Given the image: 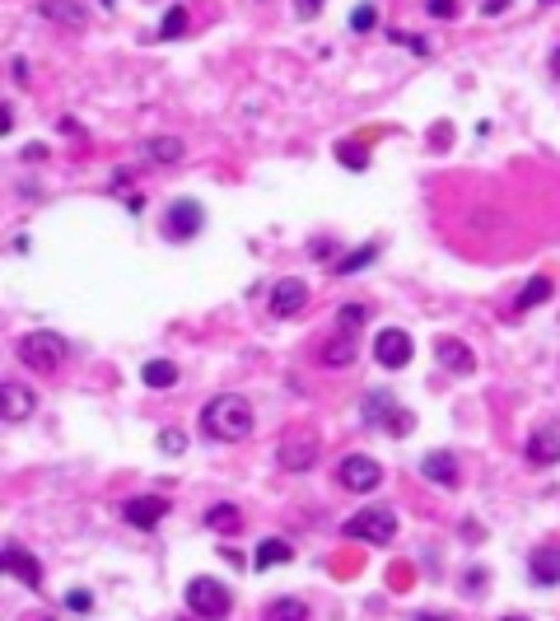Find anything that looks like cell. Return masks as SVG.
<instances>
[{
    "mask_svg": "<svg viewBox=\"0 0 560 621\" xmlns=\"http://www.w3.org/2000/svg\"><path fill=\"white\" fill-rule=\"evenodd\" d=\"M202 435L206 440H220V444H238L253 435V407L248 398L238 393H220L202 407Z\"/></svg>",
    "mask_w": 560,
    "mask_h": 621,
    "instance_id": "1",
    "label": "cell"
},
{
    "mask_svg": "<svg viewBox=\"0 0 560 621\" xmlns=\"http://www.w3.org/2000/svg\"><path fill=\"white\" fill-rule=\"evenodd\" d=\"M187 612L202 616V621H224L233 612V598H229V589L220 585V579L196 574L192 585H187Z\"/></svg>",
    "mask_w": 560,
    "mask_h": 621,
    "instance_id": "2",
    "label": "cell"
},
{
    "mask_svg": "<svg viewBox=\"0 0 560 621\" xmlns=\"http://www.w3.org/2000/svg\"><path fill=\"white\" fill-rule=\"evenodd\" d=\"M66 351H70V346L57 332H28V336H19V365H28L37 374H52L66 360Z\"/></svg>",
    "mask_w": 560,
    "mask_h": 621,
    "instance_id": "3",
    "label": "cell"
},
{
    "mask_svg": "<svg viewBox=\"0 0 560 621\" xmlns=\"http://www.w3.org/2000/svg\"><path fill=\"white\" fill-rule=\"evenodd\" d=\"M346 537H359V542H374V547H383V542L397 537V514L383 510V504H369V510H359L341 523Z\"/></svg>",
    "mask_w": 560,
    "mask_h": 621,
    "instance_id": "4",
    "label": "cell"
},
{
    "mask_svg": "<svg viewBox=\"0 0 560 621\" xmlns=\"http://www.w3.org/2000/svg\"><path fill=\"white\" fill-rule=\"evenodd\" d=\"M202 224H206L202 202L178 197V202H169V211H164V239H169V243H192L196 234H202Z\"/></svg>",
    "mask_w": 560,
    "mask_h": 621,
    "instance_id": "5",
    "label": "cell"
},
{
    "mask_svg": "<svg viewBox=\"0 0 560 621\" xmlns=\"http://www.w3.org/2000/svg\"><path fill=\"white\" fill-rule=\"evenodd\" d=\"M337 486L369 495V491H379V486H383V468H379L374 458H365V453H350V458H341V462H337Z\"/></svg>",
    "mask_w": 560,
    "mask_h": 621,
    "instance_id": "6",
    "label": "cell"
},
{
    "mask_svg": "<svg viewBox=\"0 0 560 621\" xmlns=\"http://www.w3.org/2000/svg\"><path fill=\"white\" fill-rule=\"evenodd\" d=\"M411 356H416V346H411V336H407L402 327H383V332L374 336V360H379L383 369H407Z\"/></svg>",
    "mask_w": 560,
    "mask_h": 621,
    "instance_id": "7",
    "label": "cell"
},
{
    "mask_svg": "<svg viewBox=\"0 0 560 621\" xmlns=\"http://www.w3.org/2000/svg\"><path fill=\"white\" fill-rule=\"evenodd\" d=\"M304 308H308V285L299 276H285V281L271 285V314L275 318H295Z\"/></svg>",
    "mask_w": 560,
    "mask_h": 621,
    "instance_id": "8",
    "label": "cell"
},
{
    "mask_svg": "<svg viewBox=\"0 0 560 621\" xmlns=\"http://www.w3.org/2000/svg\"><path fill=\"white\" fill-rule=\"evenodd\" d=\"M528 462H537V468H555L560 462V420H542L528 435Z\"/></svg>",
    "mask_w": 560,
    "mask_h": 621,
    "instance_id": "9",
    "label": "cell"
},
{
    "mask_svg": "<svg viewBox=\"0 0 560 621\" xmlns=\"http://www.w3.org/2000/svg\"><path fill=\"white\" fill-rule=\"evenodd\" d=\"M164 514H169V500L164 495H140V500L127 504V523L140 528V533L159 528V523H164Z\"/></svg>",
    "mask_w": 560,
    "mask_h": 621,
    "instance_id": "10",
    "label": "cell"
},
{
    "mask_svg": "<svg viewBox=\"0 0 560 621\" xmlns=\"http://www.w3.org/2000/svg\"><path fill=\"white\" fill-rule=\"evenodd\" d=\"M434 360L444 365L449 374H472V369H476V356L467 351L458 336H439V341H434Z\"/></svg>",
    "mask_w": 560,
    "mask_h": 621,
    "instance_id": "11",
    "label": "cell"
},
{
    "mask_svg": "<svg viewBox=\"0 0 560 621\" xmlns=\"http://www.w3.org/2000/svg\"><path fill=\"white\" fill-rule=\"evenodd\" d=\"M420 477H430L434 486H458V458L449 449H434L420 458Z\"/></svg>",
    "mask_w": 560,
    "mask_h": 621,
    "instance_id": "12",
    "label": "cell"
},
{
    "mask_svg": "<svg viewBox=\"0 0 560 621\" xmlns=\"http://www.w3.org/2000/svg\"><path fill=\"white\" fill-rule=\"evenodd\" d=\"M0 402H5V420H10V425L33 416V393H28L24 383H15V378L0 383Z\"/></svg>",
    "mask_w": 560,
    "mask_h": 621,
    "instance_id": "13",
    "label": "cell"
},
{
    "mask_svg": "<svg viewBox=\"0 0 560 621\" xmlns=\"http://www.w3.org/2000/svg\"><path fill=\"white\" fill-rule=\"evenodd\" d=\"M5 574H15L24 589H37V585H43V565H37L28 552H19V547H5Z\"/></svg>",
    "mask_w": 560,
    "mask_h": 621,
    "instance_id": "14",
    "label": "cell"
},
{
    "mask_svg": "<svg viewBox=\"0 0 560 621\" xmlns=\"http://www.w3.org/2000/svg\"><path fill=\"white\" fill-rule=\"evenodd\" d=\"M528 574H533V585H560V547H542V552H533Z\"/></svg>",
    "mask_w": 560,
    "mask_h": 621,
    "instance_id": "15",
    "label": "cell"
},
{
    "mask_svg": "<svg viewBox=\"0 0 560 621\" xmlns=\"http://www.w3.org/2000/svg\"><path fill=\"white\" fill-rule=\"evenodd\" d=\"M317 462V444L313 440H290V444H280V468H290V472H304Z\"/></svg>",
    "mask_w": 560,
    "mask_h": 621,
    "instance_id": "16",
    "label": "cell"
},
{
    "mask_svg": "<svg viewBox=\"0 0 560 621\" xmlns=\"http://www.w3.org/2000/svg\"><path fill=\"white\" fill-rule=\"evenodd\" d=\"M43 19L66 24V28H85V24H89V10H85V5H66V0H43Z\"/></svg>",
    "mask_w": 560,
    "mask_h": 621,
    "instance_id": "17",
    "label": "cell"
},
{
    "mask_svg": "<svg viewBox=\"0 0 560 621\" xmlns=\"http://www.w3.org/2000/svg\"><path fill=\"white\" fill-rule=\"evenodd\" d=\"M542 299H551V276H533L524 290H518V299H513V314H528V308H537Z\"/></svg>",
    "mask_w": 560,
    "mask_h": 621,
    "instance_id": "18",
    "label": "cell"
},
{
    "mask_svg": "<svg viewBox=\"0 0 560 621\" xmlns=\"http://www.w3.org/2000/svg\"><path fill=\"white\" fill-rule=\"evenodd\" d=\"M290 561V542H280V537H266L262 547L253 552V565L257 570H271V565H285Z\"/></svg>",
    "mask_w": 560,
    "mask_h": 621,
    "instance_id": "19",
    "label": "cell"
},
{
    "mask_svg": "<svg viewBox=\"0 0 560 621\" xmlns=\"http://www.w3.org/2000/svg\"><path fill=\"white\" fill-rule=\"evenodd\" d=\"M355 351H359V346H355V336H332L327 346H323V365H332V369H341V365H350L355 360Z\"/></svg>",
    "mask_w": 560,
    "mask_h": 621,
    "instance_id": "20",
    "label": "cell"
},
{
    "mask_svg": "<svg viewBox=\"0 0 560 621\" xmlns=\"http://www.w3.org/2000/svg\"><path fill=\"white\" fill-rule=\"evenodd\" d=\"M262 621H308V607L299 598H275V603H266Z\"/></svg>",
    "mask_w": 560,
    "mask_h": 621,
    "instance_id": "21",
    "label": "cell"
},
{
    "mask_svg": "<svg viewBox=\"0 0 560 621\" xmlns=\"http://www.w3.org/2000/svg\"><path fill=\"white\" fill-rule=\"evenodd\" d=\"M145 154L154 164H178L182 160V140H173V136H154V140H145Z\"/></svg>",
    "mask_w": 560,
    "mask_h": 621,
    "instance_id": "22",
    "label": "cell"
},
{
    "mask_svg": "<svg viewBox=\"0 0 560 621\" xmlns=\"http://www.w3.org/2000/svg\"><path fill=\"white\" fill-rule=\"evenodd\" d=\"M206 528H215V533H238V528H244V514H238L233 504H211V510H206Z\"/></svg>",
    "mask_w": 560,
    "mask_h": 621,
    "instance_id": "23",
    "label": "cell"
},
{
    "mask_svg": "<svg viewBox=\"0 0 560 621\" xmlns=\"http://www.w3.org/2000/svg\"><path fill=\"white\" fill-rule=\"evenodd\" d=\"M140 378H145V388H173L178 383V365L173 360H150L140 369Z\"/></svg>",
    "mask_w": 560,
    "mask_h": 621,
    "instance_id": "24",
    "label": "cell"
},
{
    "mask_svg": "<svg viewBox=\"0 0 560 621\" xmlns=\"http://www.w3.org/2000/svg\"><path fill=\"white\" fill-rule=\"evenodd\" d=\"M379 257V243H365V248H355V253H346L332 271H337V276H355V271H365L369 262Z\"/></svg>",
    "mask_w": 560,
    "mask_h": 621,
    "instance_id": "25",
    "label": "cell"
},
{
    "mask_svg": "<svg viewBox=\"0 0 560 621\" xmlns=\"http://www.w3.org/2000/svg\"><path fill=\"white\" fill-rule=\"evenodd\" d=\"M379 425H383L388 435H411V430H416V416H411L407 407H397V402H392V407L379 416Z\"/></svg>",
    "mask_w": 560,
    "mask_h": 621,
    "instance_id": "26",
    "label": "cell"
},
{
    "mask_svg": "<svg viewBox=\"0 0 560 621\" xmlns=\"http://www.w3.org/2000/svg\"><path fill=\"white\" fill-rule=\"evenodd\" d=\"M365 318H369V308H365V304H341V314H337L341 336H355L359 327H365Z\"/></svg>",
    "mask_w": 560,
    "mask_h": 621,
    "instance_id": "27",
    "label": "cell"
},
{
    "mask_svg": "<svg viewBox=\"0 0 560 621\" xmlns=\"http://www.w3.org/2000/svg\"><path fill=\"white\" fill-rule=\"evenodd\" d=\"M182 33H187V10L173 5V10L164 15V24H159V37H182Z\"/></svg>",
    "mask_w": 560,
    "mask_h": 621,
    "instance_id": "28",
    "label": "cell"
},
{
    "mask_svg": "<svg viewBox=\"0 0 560 621\" xmlns=\"http://www.w3.org/2000/svg\"><path fill=\"white\" fill-rule=\"evenodd\" d=\"M337 160H341L346 169H365V164H369V154L359 150V145H350V140H346V145H337Z\"/></svg>",
    "mask_w": 560,
    "mask_h": 621,
    "instance_id": "29",
    "label": "cell"
},
{
    "mask_svg": "<svg viewBox=\"0 0 560 621\" xmlns=\"http://www.w3.org/2000/svg\"><path fill=\"white\" fill-rule=\"evenodd\" d=\"M392 43H402V47H411L416 57H430V43H425V37H416V33H402V28H392Z\"/></svg>",
    "mask_w": 560,
    "mask_h": 621,
    "instance_id": "30",
    "label": "cell"
},
{
    "mask_svg": "<svg viewBox=\"0 0 560 621\" xmlns=\"http://www.w3.org/2000/svg\"><path fill=\"white\" fill-rule=\"evenodd\" d=\"M66 607H70L75 616H85V612L94 607V598H89V589H70V594H66Z\"/></svg>",
    "mask_w": 560,
    "mask_h": 621,
    "instance_id": "31",
    "label": "cell"
},
{
    "mask_svg": "<svg viewBox=\"0 0 560 621\" xmlns=\"http://www.w3.org/2000/svg\"><path fill=\"white\" fill-rule=\"evenodd\" d=\"M379 24V15H374V5H359L355 15H350V28H359V33H369Z\"/></svg>",
    "mask_w": 560,
    "mask_h": 621,
    "instance_id": "32",
    "label": "cell"
},
{
    "mask_svg": "<svg viewBox=\"0 0 560 621\" xmlns=\"http://www.w3.org/2000/svg\"><path fill=\"white\" fill-rule=\"evenodd\" d=\"M159 449H164V453H182V449H187V435H182V430H164V435H159Z\"/></svg>",
    "mask_w": 560,
    "mask_h": 621,
    "instance_id": "33",
    "label": "cell"
},
{
    "mask_svg": "<svg viewBox=\"0 0 560 621\" xmlns=\"http://www.w3.org/2000/svg\"><path fill=\"white\" fill-rule=\"evenodd\" d=\"M430 15L434 19H458V5L453 0H430Z\"/></svg>",
    "mask_w": 560,
    "mask_h": 621,
    "instance_id": "34",
    "label": "cell"
},
{
    "mask_svg": "<svg viewBox=\"0 0 560 621\" xmlns=\"http://www.w3.org/2000/svg\"><path fill=\"white\" fill-rule=\"evenodd\" d=\"M308 253H313V257H332V253H337V243H332V239H313V243H308Z\"/></svg>",
    "mask_w": 560,
    "mask_h": 621,
    "instance_id": "35",
    "label": "cell"
},
{
    "mask_svg": "<svg viewBox=\"0 0 560 621\" xmlns=\"http://www.w3.org/2000/svg\"><path fill=\"white\" fill-rule=\"evenodd\" d=\"M416 621H453V616H439V612H416Z\"/></svg>",
    "mask_w": 560,
    "mask_h": 621,
    "instance_id": "36",
    "label": "cell"
},
{
    "mask_svg": "<svg viewBox=\"0 0 560 621\" xmlns=\"http://www.w3.org/2000/svg\"><path fill=\"white\" fill-rule=\"evenodd\" d=\"M551 75H555V85H560V47L551 52Z\"/></svg>",
    "mask_w": 560,
    "mask_h": 621,
    "instance_id": "37",
    "label": "cell"
},
{
    "mask_svg": "<svg viewBox=\"0 0 560 621\" xmlns=\"http://www.w3.org/2000/svg\"><path fill=\"white\" fill-rule=\"evenodd\" d=\"M500 621H533V616H500Z\"/></svg>",
    "mask_w": 560,
    "mask_h": 621,
    "instance_id": "38",
    "label": "cell"
}]
</instances>
